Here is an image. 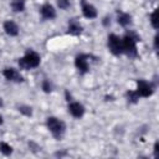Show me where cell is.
I'll list each match as a JSON object with an SVG mask.
<instances>
[{"instance_id": "30bf717a", "label": "cell", "mask_w": 159, "mask_h": 159, "mask_svg": "<svg viewBox=\"0 0 159 159\" xmlns=\"http://www.w3.org/2000/svg\"><path fill=\"white\" fill-rule=\"evenodd\" d=\"M41 16H42L43 19H46V20H52V19H55L56 11H55L53 6L50 5V4L42 5V6H41Z\"/></svg>"}, {"instance_id": "6da1fadb", "label": "cell", "mask_w": 159, "mask_h": 159, "mask_svg": "<svg viewBox=\"0 0 159 159\" xmlns=\"http://www.w3.org/2000/svg\"><path fill=\"white\" fill-rule=\"evenodd\" d=\"M40 61H41L40 55L32 50H29L26 51L25 56L19 60V66L22 70H30V68L37 67L40 65Z\"/></svg>"}, {"instance_id": "5b68a950", "label": "cell", "mask_w": 159, "mask_h": 159, "mask_svg": "<svg viewBox=\"0 0 159 159\" xmlns=\"http://www.w3.org/2000/svg\"><path fill=\"white\" fill-rule=\"evenodd\" d=\"M135 92L138 93L139 97H149L153 93V87L150 83H148L143 80H139L137 82V91Z\"/></svg>"}, {"instance_id": "8fae6325", "label": "cell", "mask_w": 159, "mask_h": 159, "mask_svg": "<svg viewBox=\"0 0 159 159\" xmlns=\"http://www.w3.org/2000/svg\"><path fill=\"white\" fill-rule=\"evenodd\" d=\"M4 30L9 36H16L19 34V26L11 20H7L4 22Z\"/></svg>"}, {"instance_id": "d6986e66", "label": "cell", "mask_w": 159, "mask_h": 159, "mask_svg": "<svg viewBox=\"0 0 159 159\" xmlns=\"http://www.w3.org/2000/svg\"><path fill=\"white\" fill-rule=\"evenodd\" d=\"M51 88H52L51 83H50L47 80H45V81L42 82V89H43L45 92H51Z\"/></svg>"}, {"instance_id": "7c38bea8", "label": "cell", "mask_w": 159, "mask_h": 159, "mask_svg": "<svg viewBox=\"0 0 159 159\" xmlns=\"http://www.w3.org/2000/svg\"><path fill=\"white\" fill-rule=\"evenodd\" d=\"M68 32L71 35H80L82 32V26L76 20H71L68 22Z\"/></svg>"}, {"instance_id": "277c9868", "label": "cell", "mask_w": 159, "mask_h": 159, "mask_svg": "<svg viewBox=\"0 0 159 159\" xmlns=\"http://www.w3.org/2000/svg\"><path fill=\"white\" fill-rule=\"evenodd\" d=\"M108 48L113 55H116V56L120 55L123 52V50H122V40L117 35L111 34L108 36Z\"/></svg>"}, {"instance_id": "7402d4cb", "label": "cell", "mask_w": 159, "mask_h": 159, "mask_svg": "<svg viewBox=\"0 0 159 159\" xmlns=\"http://www.w3.org/2000/svg\"><path fill=\"white\" fill-rule=\"evenodd\" d=\"M1 123H2V117L0 116V124H1Z\"/></svg>"}, {"instance_id": "4fadbf2b", "label": "cell", "mask_w": 159, "mask_h": 159, "mask_svg": "<svg viewBox=\"0 0 159 159\" xmlns=\"http://www.w3.org/2000/svg\"><path fill=\"white\" fill-rule=\"evenodd\" d=\"M10 5L15 12H21L25 10V0H11Z\"/></svg>"}, {"instance_id": "5bb4252c", "label": "cell", "mask_w": 159, "mask_h": 159, "mask_svg": "<svg viewBox=\"0 0 159 159\" xmlns=\"http://www.w3.org/2000/svg\"><path fill=\"white\" fill-rule=\"evenodd\" d=\"M117 21H118V24L120 25V26H128L130 22H132V17H130V15L129 14H125V12H122V14H119L118 15V19H117Z\"/></svg>"}, {"instance_id": "44dd1931", "label": "cell", "mask_w": 159, "mask_h": 159, "mask_svg": "<svg viewBox=\"0 0 159 159\" xmlns=\"http://www.w3.org/2000/svg\"><path fill=\"white\" fill-rule=\"evenodd\" d=\"M154 48L158 50V35L154 37Z\"/></svg>"}, {"instance_id": "ffe728a7", "label": "cell", "mask_w": 159, "mask_h": 159, "mask_svg": "<svg viewBox=\"0 0 159 159\" xmlns=\"http://www.w3.org/2000/svg\"><path fill=\"white\" fill-rule=\"evenodd\" d=\"M154 157L155 158L159 157V144H158V142L154 144Z\"/></svg>"}, {"instance_id": "7a4b0ae2", "label": "cell", "mask_w": 159, "mask_h": 159, "mask_svg": "<svg viewBox=\"0 0 159 159\" xmlns=\"http://www.w3.org/2000/svg\"><path fill=\"white\" fill-rule=\"evenodd\" d=\"M135 42H137V37H134V35H132V34L124 35V37L122 40V50L129 57H135L137 56V45H135Z\"/></svg>"}, {"instance_id": "e0dca14e", "label": "cell", "mask_w": 159, "mask_h": 159, "mask_svg": "<svg viewBox=\"0 0 159 159\" xmlns=\"http://www.w3.org/2000/svg\"><path fill=\"white\" fill-rule=\"evenodd\" d=\"M150 22H152V26L154 29H158V24H157V9L150 14Z\"/></svg>"}, {"instance_id": "8992f818", "label": "cell", "mask_w": 159, "mask_h": 159, "mask_svg": "<svg viewBox=\"0 0 159 159\" xmlns=\"http://www.w3.org/2000/svg\"><path fill=\"white\" fill-rule=\"evenodd\" d=\"M75 65L82 73L88 72V56L87 55H78L75 60Z\"/></svg>"}, {"instance_id": "52a82bcc", "label": "cell", "mask_w": 159, "mask_h": 159, "mask_svg": "<svg viewBox=\"0 0 159 159\" xmlns=\"http://www.w3.org/2000/svg\"><path fill=\"white\" fill-rule=\"evenodd\" d=\"M68 112L75 118H81L84 114V107L78 102H72L68 104Z\"/></svg>"}, {"instance_id": "2e32d148", "label": "cell", "mask_w": 159, "mask_h": 159, "mask_svg": "<svg viewBox=\"0 0 159 159\" xmlns=\"http://www.w3.org/2000/svg\"><path fill=\"white\" fill-rule=\"evenodd\" d=\"M127 96H128V99H129L132 103H135V102L138 101V98H139V96H138V93H137L135 91H129V92L127 93Z\"/></svg>"}, {"instance_id": "ac0fdd59", "label": "cell", "mask_w": 159, "mask_h": 159, "mask_svg": "<svg viewBox=\"0 0 159 159\" xmlns=\"http://www.w3.org/2000/svg\"><path fill=\"white\" fill-rule=\"evenodd\" d=\"M57 5H58L60 9L66 10L70 6V0H57Z\"/></svg>"}, {"instance_id": "ba28073f", "label": "cell", "mask_w": 159, "mask_h": 159, "mask_svg": "<svg viewBox=\"0 0 159 159\" xmlns=\"http://www.w3.org/2000/svg\"><path fill=\"white\" fill-rule=\"evenodd\" d=\"M2 75H4V77L6 80L12 81V82H21L22 81V76L15 68H5L4 72H2Z\"/></svg>"}, {"instance_id": "3957f363", "label": "cell", "mask_w": 159, "mask_h": 159, "mask_svg": "<svg viewBox=\"0 0 159 159\" xmlns=\"http://www.w3.org/2000/svg\"><path fill=\"white\" fill-rule=\"evenodd\" d=\"M46 124H47L48 130L52 133V135H53L55 138L60 139V138L62 137V134H63V132H65V125H63V123H62L61 120H58V119L55 118V117H50V118H47Z\"/></svg>"}, {"instance_id": "9c48e42d", "label": "cell", "mask_w": 159, "mask_h": 159, "mask_svg": "<svg viewBox=\"0 0 159 159\" xmlns=\"http://www.w3.org/2000/svg\"><path fill=\"white\" fill-rule=\"evenodd\" d=\"M82 14L87 19H94L97 16V10L93 5L87 4L84 0H82Z\"/></svg>"}, {"instance_id": "9a60e30c", "label": "cell", "mask_w": 159, "mask_h": 159, "mask_svg": "<svg viewBox=\"0 0 159 159\" xmlns=\"http://www.w3.org/2000/svg\"><path fill=\"white\" fill-rule=\"evenodd\" d=\"M0 152H1L2 154H5V155H10V154L12 153V148H11V145H9L7 143L1 142V143H0Z\"/></svg>"}]
</instances>
